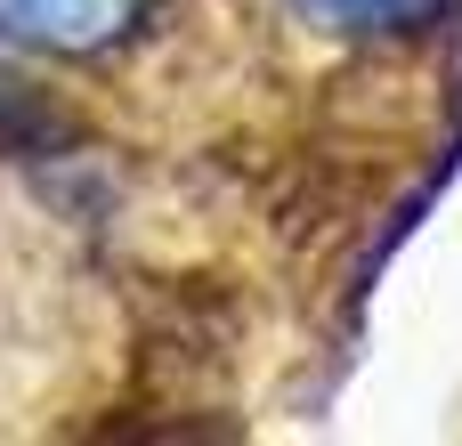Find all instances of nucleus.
I'll return each instance as SVG.
<instances>
[{"label": "nucleus", "instance_id": "2", "mask_svg": "<svg viewBox=\"0 0 462 446\" xmlns=\"http://www.w3.org/2000/svg\"><path fill=\"white\" fill-rule=\"evenodd\" d=\"M317 8L325 24H349V33H406V24H430L447 0H300Z\"/></svg>", "mask_w": 462, "mask_h": 446}, {"label": "nucleus", "instance_id": "1", "mask_svg": "<svg viewBox=\"0 0 462 446\" xmlns=\"http://www.w3.org/2000/svg\"><path fill=\"white\" fill-rule=\"evenodd\" d=\"M138 16V0H0V33L41 49H97Z\"/></svg>", "mask_w": 462, "mask_h": 446}]
</instances>
